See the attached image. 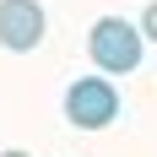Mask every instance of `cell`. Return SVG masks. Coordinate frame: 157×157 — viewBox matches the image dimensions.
I'll use <instances>...</instances> for the list:
<instances>
[{
    "label": "cell",
    "instance_id": "3957f363",
    "mask_svg": "<svg viewBox=\"0 0 157 157\" xmlns=\"http://www.w3.org/2000/svg\"><path fill=\"white\" fill-rule=\"evenodd\" d=\"M44 33H49V16L38 0H0V49L33 54L44 44Z\"/></svg>",
    "mask_w": 157,
    "mask_h": 157
},
{
    "label": "cell",
    "instance_id": "5b68a950",
    "mask_svg": "<svg viewBox=\"0 0 157 157\" xmlns=\"http://www.w3.org/2000/svg\"><path fill=\"white\" fill-rule=\"evenodd\" d=\"M0 157H27V152H16V146H11V152H0Z\"/></svg>",
    "mask_w": 157,
    "mask_h": 157
},
{
    "label": "cell",
    "instance_id": "277c9868",
    "mask_svg": "<svg viewBox=\"0 0 157 157\" xmlns=\"http://www.w3.org/2000/svg\"><path fill=\"white\" fill-rule=\"evenodd\" d=\"M141 33H146V38H152V44H157V0H152V6H146V11H141Z\"/></svg>",
    "mask_w": 157,
    "mask_h": 157
},
{
    "label": "cell",
    "instance_id": "6da1fadb",
    "mask_svg": "<svg viewBox=\"0 0 157 157\" xmlns=\"http://www.w3.org/2000/svg\"><path fill=\"white\" fill-rule=\"evenodd\" d=\"M141 49H146L141 22H125V16H98L92 33H87V54H92V65L109 71V76H130V71L141 65Z\"/></svg>",
    "mask_w": 157,
    "mask_h": 157
},
{
    "label": "cell",
    "instance_id": "7a4b0ae2",
    "mask_svg": "<svg viewBox=\"0 0 157 157\" xmlns=\"http://www.w3.org/2000/svg\"><path fill=\"white\" fill-rule=\"evenodd\" d=\"M65 119L76 130H103L119 119V92H114V81L103 76H81L65 87Z\"/></svg>",
    "mask_w": 157,
    "mask_h": 157
}]
</instances>
